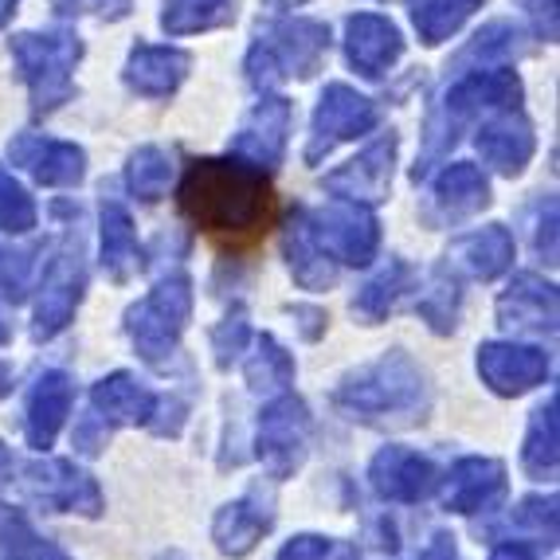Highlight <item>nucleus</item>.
<instances>
[{
    "label": "nucleus",
    "instance_id": "obj_1",
    "mask_svg": "<svg viewBox=\"0 0 560 560\" xmlns=\"http://www.w3.org/2000/svg\"><path fill=\"white\" fill-rule=\"evenodd\" d=\"M329 404L346 423L369 431H408L428 423L435 408L431 376L408 349H388L376 361L349 369L334 384Z\"/></svg>",
    "mask_w": 560,
    "mask_h": 560
},
{
    "label": "nucleus",
    "instance_id": "obj_2",
    "mask_svg": "<svg viewBox=\"0 0 560 560\" xmlns=\"http://www.w3.org/2000/svg\"><path fill=\"white\" fill-rule=\"evenodd\" d=\"M180 215L200 232L252 235L271 212V180L243 158H200L177 188Z\"/></svg>",
    "mask_w": 560,
    "mask_h": 560
},
{
    "label": "nucleus",
    "instance_id": "obj_3",
    "mask_svg": "<svg viewBox=\"0 0 560 560\" xmlns=\"http://www.w3.org/2000/svg\"><path fill=\"white\" fill-rule=\"evenodd\" d=\"M522 94L525 86L514 67H475V71H463L440 94V103L431 106L428 126H423V150L416 158V168H411V180H428L435 161L447 158L458 133L467 130L478 114L502 110V106H522Z\"/></svg>",
    "mask_w": 560,
    "mask_h": 560
},
{
    "label": "nucleus",
    "instance_id": "obj_4",
    "mask_svg": "<svg viewBox=\"0 0 560 560\" xmlns=\"http://www.w3.org/2000/svg\"><path fill=\"white\" fill-rule=\"evenodd\" d=\"M329 56V28L322 20L282 16L255 32V44L243 59V75L255 91H275L287 79H314Z\"/></svg>",
    "mask_w": 560,
    "mask_h": 560
},
{
    "label": "nucleus",
    "instance_id": "obj_5",
    "mask_svg": "<svg viewBox=\"0 0 560 560\" xmlns=\"http://www.w3.org/2000/svg\"><path fill=\"white\" fill-rule=\"evenodd\" d=\"M192 306H197V287L185 271H173L153 282L150 294L121 314V329L130 337L133 353L150 369H168L173 357L180 353V337L192 322Z\"/></svg>",
    "mask_w": 560,
    "mask_h": 560
},
{
    "label": "nucleus",
    "instance_id": "obj_6",
    "mask_svg": "<svg viewBox=\"0 0 560 560\" xmlns=\"http://www.w3.org/2000/svg\"><path fill=\"white\" fill-rule=\"evenodd\" d=\"M86 240H83V220H79V208L71 212V220L59 232L56 247H51V259L39 271L36 282V306H32V341L47 346L56 341L71 322H75L79 306L86 299Z\"/></svg>",
    "mask_w": 560,
    "mask_h": 560
},
{
    "label": "nucleus",
    "instance_id": "obj_7",
    "mask_svg": "<svg viewBox=\"0 0 560 560\" xmlns=\"http://www.w3.org/2000/svg\"><path fill=\"white\" fill-rule=\"evenodd\" d=\"M9 51L16 59L20 79L28 86L36 118H47L75 98V67L83 59V39L75 28L16 32L9 39Z\"/></svg>",
    "mask_w": 560,
    "mask_h": 560
},
{
    "label": "nucleus",
    "instance_id": "obj_8",
    "mask_svg": "<svg viewBox=\"0 0 560 560\" xmlns=\"http://www.w3.org/2000/svg\"><path fill=\"white\" fill-rule=\"evenodd\" d=\"M310 431H314V416L310 404L299 393H279L267 396L259 420H255V458L262 463V475L275 486L294 478L310 458Z\"/></svg>",
    "mask_w": 560,
    "mask_h": 560
},
{
    "label": "nucleus",
    "instance_id": "obj_9",
    "mask_svg": "<svg viewBox=\"0 0 560 560\" xmlns=\"http://www.w3.org/2000/svg\"><path fill=\"white\" fill-rule=\"evenodd\" d=\"M16 482L24 486V494L36 505L51 510V514H75V517H103L106 498L98 478L86 467H79L75 458H32L28 467L16 470Z\"/></svg>",
    "mask_w": 560,
    "mask_h": 560
},
{
    "label": "nucleus",
    "instance_id": "obj_10",
    "mask_svg": "<svg viewBox=\"0 0 560 560\" xmlns=\"http://www.w3.org/2000/svg\"><path fill=\"white\" fill-rule=\"evenodd\" d=\"M376 121H381V110L369 94L353 91L349 83H329L314 106V118H310L306 165H322L341 141L376 130Z\"/></svg>",
    "mask_w": 560,
    "mask_h": 560
},
{
    "label": "nucleus",
    "instance_id": "obj_11",
    "mask_svg": "<svg viewBox=\"0 0 560 560\" xmlns=\"http://www.w3.org/2000/svg\"><path fill=\"white\" fill-rule=\"evenodd\" d=\"M275 522H279V498H275V482H252L240 498L224 502L212 517V541L220 557L243 560L252 557L262 545V537H271Z\"/></svg>",
    "mask_w": 560,
    "mask_h": 560
},
{
    "label": "nucleus",
    "instance_id": "obj_12",
    "mask_svg": "<svg viewBox=\"0 0 560 560\" xmlns=\"http://www.w3.org/2000/svg\"><path fill=\"white\" fill-rule=\"evenodd\" d=\"M310 228L322 240V247L346 267H369L381 252V220L373 205L337 197L318 212H310Z\"/></svg>",
    "mask_w": 560,
    "mask_h": 560
},
{
    "label": "nucleus",
    "instance_id": "obj_13",
    "mask_svg": "<svg viewBox=\"0 0 560 560\" xmlns=\"http://www.w3.org/2000/svg\"><path fill=\"white\" fill-rule=\"evenodd\" d=\"M475 373L486 393H494L498 400H517L549 381L552 357L525 341H482L475 349Z\"/></svg>",
    "mask_w": 560,
    "mask_h": 560
},
{
    "label": "nucleus",
    "instance_id": "obj_14",
    "mask_svg": "<svg viewBox=\"0 0 560 560\" xmlns=\"http://www.w3.org/2000/svg\"><path fill=\"white\" fill-rule=\"evenodd\" d=\"M369 490L388 505H420L435 494L440 486V467L435 458L423 455L404 443H388L369 458Z\"/></svg>",
    "mask_w": 560,
    "mask_h": 560
},
{
    "label": "nucleus",
    "instance_id": "obj_15",
    "mask_svg": "<svg viewBox=\"0 0 560 560\" xmlns=\"http://www.w3.org/2000/svg\"><path fill=\"white\" fill-rule=\"evenodd\" d=\"M290 126H294V103L287 94L262 91L259 103L247 110L240 121V130L232 133V153L243 161H252L262 173H275L287 158Z\"/></svg>",
    "mask_w": 560,
    "mask_h": 560
},
{
    "label": "nucleus",
    "instance_id": "obj_16",
    "mask_svg": "<svg viewBox=\"0 0 560 560\" xmlns=\"http://www.w3.org/2000/svg\"><path fill=\"white\" fill-rule=\"evenodd\" d=\"M443 482V510L458 517L494 514L510 494V470L494 455H463Z\"/></svg>",
    "mask_w": 560,
    "mask_h": 560
},
{
    "label": "nucleus",
    "instance_id": "obj_17",
    "mask_svg": "<svg viewBox=\"0 0 560 560\" xmlns=\"http://www.w3.org/2000/svg\"><path fill=\"white\" fill-rule=\"evenodd\" d=\"M494 314H498V326L514 337L522 334L557 337V318H560L557 282H549L537 271H517L510 279V287L498 294Z\"/></svg>",
    "mask_w": 560,
    "mask_h": 560
},
{
    "label": "nucleus",
    "instance_id": "obj_18",
    "mask_svg": "<svg viewBox=\"0 0 560 560\" xmlns=\"http://www.w3.org/2000/svg\"><path fill=\"white\" fill-rule=\"evenodd\" d=\"M396 153H400V138H396V130H388L373 145H364L353 161L326 173V188L334 197L357 200V205H381L393 192Z\"/></svg>",
    "mask_w": 560,
    "mask_h": 560
},
{
    "label": "nucleus",
    "instance_id": "obj_19",
    "mask_svg": "<svg viewBox=\"0 0 560 560\" xmlns=\"http://www.w3.org/2000/svg\"><path fill=\"white\" fill-rule=\"evenodd\" d=\"M71 408H75V381H71V373L44 369L32 381L28 400H24V443L36 455H47V451L56 447L59 431L71 420Z\"/></svg>",
    "mask_w": 560,
    "mask_h": 560
},
{
    "label": "nucleus",
    "instance_id": "obj_20",
    "mask_svg": "<svg viewBox=\"0 0 560 560\" xmlns=\"http://www.w3.org/2000/svg\"><path fill=\"white\" fill-rule=\"evenodd\" d=\"M9 161L44 188H75L86 177L83 145L44 138V133H16L9 141Z\"/></svg>",
    "mask_w": 560,
    "mask_h": 560
},
{
    "label": "nucleus",
    "instance_id": "obj_21",
    "mask_svg": "<svg viewBox=\"0 0 560 560\" xmlns=\"http://www.w3.org/2000/svg\"><path fill=\"white\" fill-rule=\"evenodd\" d=\"M490 208V180L470 161H451L440 177L431 180V197L423 208V220L435 228H455L470 215Z\"/></svg>",
    "mask_w": 560,
    "mask_h": 560
},
{
    "label": "nucleus",
    "instance_id": "obj_22",
    "mask_svg": "<svg viewBox=\"0 0 560 560\" xmlns=\"http://www.w3.org/2000/svg\"><path fill=\"white\" fill-rule=\"evenodd\" d=\"M282 259H287V271L294 279V287L318 294V290H329L341 275V262L322 247V240L310 228V212L302 205H294L287 212V224H282L279 235Z\"/></svg>",
    "mask_w": 560,
    "mask_h": 560
},
{
    "label": "nucleus",
    "instance_id": "obj_23",
    "mask_svg": "<svg viewBox=\"0 0 560 560\" xmlns=\"http://www.w3.org/2000/svg\"><path fill=\"white\" fill-rule=\"evenodd\" d=\"M475 150L482 153V161L502 177H522L525 165L537 153V133L533 121L525 118L522 106H502L494 118L482 121V130L475 133Z\"/></svg>",
    "mask_w": 560,
    "mask_h": 560
},
{
    "label": "nucleus",
    "instance_id": "obj_24",
    "mask_svg": "<svg viewBox=\"0 0 560 560\" xmlns=\"http://www.w3.org/2000/svg\"><path fill=\"white\" fill-rule=\"evenodd\" d=\"M404 36L381 12H353L346 20V59L361 79H384L400 63Z\"/></svg>",
    "mask_w": 560,
    "mask_h": 560
},
{
    "label": "nucleus",
    "instance_id": "obj_25",
    "mask_svg": "<svg viewBox=\"0 0 560 560\" xmlns=\"http://www.w3.org/2000/svg\"><path fill=\"white\" fill-rule=\"evenodd\" d=\"M514 259H517V240L505 224H486L467 235H458L447 252L451 267H455L463 279H475V282L502 279V275L514 267Z\"/></svg>",
    "mask_w": 560,
    "mask_h": 560
},
{
    "label": "nucleus",
    "instance_id": "obj_26",
    "mask_svg": "<svg viewBox=\"0 0 560 560\" xmlns=\"http://www.w3.org/2000/svg\"><path fill=\"white\" fill-rule=\"evenodd\" d=\"M192 71V56L185 47H158V44H138L121 67V83L130 86L141 98H168L177 94L180 83Z\"/></svg>",
    "mask_w": 560,
    "mask_h": 560
},
{
    "label": "nucleus",
    "instance_id": "obj_27",
    "mask_svg": "<svg viewBox=\"0 0 560 560\" xmlns=\"http://www.w3.org/2000/svg\"><path fill=\"white\" fill-rule=\"evenodd\" d=\"M158 408V393L133 373L118 369L91 384V411L103 416L110 428H145Z\"/></svg>",
    "mask_w": 560,
    "mask_h": 560
},
{
    "label": "nucleus",
    "instance_id": "obj_28",
    "mask_svg": "<svg viewBox=\"0 0 560 560\" xmlns=\"http://www.w3.org/2000/svg\"><path fill=\"white\" fill-rule=\"evenodd\" d=\"M98 262L114 287H126L141 267L138 228L118 200H103V208H98Z\"/></svg>",
    "mask_w": 560,
    "mask_h": 560
},
{
    "label": "nucleus",
    "instance_id": "obj_29",
    "mask_svg": "<svg viewBox=\"0 0 560 560\" xmlns=\"http://www.w3.org/2000/svg\"><path fill=\"white\" fill-rule=\"evenodd\" d=\"M517 463H522V475L533 478V482L557 478V467H560V396L557 393L529 411Z\"/></svg>",
    "mask_w": 560,
    "mask_h": 560
},
{
    "label": "nucleus",
    "instance_id": "obj_30",
    "mask_svg": "<svg viewBox=\"0 0 560 560\" xmlns=\"http://www.w3.org/2000/svg\"><path fill=\"white\" fill-rule=\"evenodd\" d=\"M252 353L243 361V381L255 396H279L287 393L294 376H299V361L282 346L275 334H252Z\"/></svg>",
    "mask_w": 560,
    "mask_h": 560
},
{
    "label": "nucleus",
    "instance_id": "obj_31",
    "mask_svg": "<svg viewBox=\"0 0 560 560\" xmlns=\"http://www.w3.org/2000/svg\"><path fill=\"white\" fill-rule=\"evenodd\" d=\"M411 282H416L411 262L393 255V259L384 262L381 271L353 294V318L361 322V326H381V322L400 306V299L411 290Z\"/></svg>",
    "mask_w": 560,
    "mask_h": 560
},
{
    "label": "nucleus",
    "instance_id": "obj_32",
    "mask_svg": "<svg viewBox=\"0 0 560 560\" xmlns=\"http://www.w3.org/2000/svg\"><path fill=\"white\" fill-rule=\"evenodd\" d=\"M557 510H560V498L552 494H525L514 502V510L505 514V525L494 533V541L505 537H514V541H525L533 549H557Z\"/></svg>",
    "mask_w": 560,
    "mask_h": 560
},
{
    "label": "nucleus",
    "instance_id": "obj_33",
    "mask_svg": "<svg viewBox=\"0 0 560 560\" xmlns=\"http://www.w3.org/2000/svg\"><path fill=\"white\" fill-rule=\"evenodd\" d=\"M420 318L435 337H451L463 318V275L447 259L428 275V290L420 294Z\"/></svg>",
    "mask_w": 560,
    "mask_h": 560
},
{
    "label": "nucleus",
    "instance_id": "obj_34",
    "mask_svg": "<svg viewBox=\"0 0 560 560\" xmlns=\"http://www.w3.org/2000/svg\"><path fill=\"white\" fill-rule=\"evenodd\" d=\"M235 20V0H161L165 36H200L228 28Z\"/></svg>",
    "mask_w": 560,
    "mask_h": 560
},
{
    "label": "nucleus",
    "instance_id": "obj_35",
    "mask_svg": "<svg viewBox=\"0 0 560 560\" xmlns=\"http://www.w3.org/2000/svg\"><path fill=\"white\" fill-rule=\"evenodd\" d=\"M0 560H71L56 541H47L44 533L28 522L24 510L0 502Z\"/></svg>",
    "mask_w": 560,
    "mask_h": 560
},
{
    "label": "nucleus",
    "instance_id": "obj_36",
    "mask_svg": "<svg viewBox=\"0 0 560 560\" xmlns=\"http://www.w3.org/2000/svg\"><path fill=\"white\" fill-rule=\"evenodd\" d=\"M411 4V28L420 44L440 47L455 32H463L470 16L482 9V0H408Z\"/></svg>",
    "mask_w": 560,
    "mask_h": 560
},
{
    "label": "nucleus",
    "instance_id": "obj_37",
    "mask_svg": "<svg viewBox=\"0 0 560 560\" xmlns=\"http://www.w3.org/2000/svg\"><path fill=\"white\" fill-rule=\"evenodd\" d=\"M525 56V36L517 24H505V20H494V24H486L482 32H478L475 39H470L463 51L455 56V71H463V67H505L514 63V59Z\"/></svg>",
    "mask_w": 560,
    "mask_h": 560
},
{
    "label": "nucleus",
    "instance_id": "obj_38",
    "mask_svg": "<svg viewBox=\"0 0 560 560\" xmlns=\"http://www.w3.org/2000/svg\"><path fill=\"white\" fill-rule=\"evenodd\" d=\"M121 180H126V192H130L133 200L158 205L168 192V185H173V161H168V153L158 150V145H141V150H133L130 161H126Z\"/></svg>",
    "mask_w": 560,
    "mask_h": 560
},
{
    "label": "nucleus",
    "instance_id": "obj_39",
    "mask_svg": "<svg viewBox=\"0 0 560 560\" xmlns=\"http://www.w3.org/2000/svg\"><path fill=\"white\" fill-rule=\"evenodd\" d=\"M39 255H44V243L0 240V299L12 302V306L28 299L32 282H36Z\"/></svg>",
    "mask_w": 560,
    "mask_h": 560
},
{
    "label": "nucleus",
    "instance_id": "obj_40",
    "mask_svg": "<svg viewBox=\"0 0 560 560\" xmlns=\"http://www.w3.org/2000/svg\"><path fill=\"white\" fill-rule=\"evenodd\" d=\"M247 346H252V314H247L243 302H232L224 318L215 322L212 334H208V349H212L215 369L228 373V369L247 353Z\"/></svg>",
    "mask_w": 560,
    "mask_h": 560
},
{
    "label": "nucleus",
    "instance_id": "obj_41",
    "mask_svg": "<svg viewBox=\"0 0 560 560\" xmlns=\"http://www.w3.org/2000/svg\"><path fill=\"white\" fill-rule=\"evenodd\" d=\"M39 224V208L32 192L12 177L9 168L0 165V232L9 235H28Z\"/></svg>",
    "mask_w": 560,
    "mask_h": 560
},
{
    "label": "nucleus",
    "instance_id": "obj_42",
    "mask_svg": "<svg viewBox=\"0 0 560 560\" xmlns=\"http://www.w3.org/2000/svg\"><path fill=\"white\" fill-rule=\"evenodd\" d=\"M51 12L59 20H106V24H118L133 12V0H51Z\"/></svg>",
    "mask_w": 560,
    "mask_h": 560
},
{
    "label": "nucleus",
    "instance_id": "obj_43",
    "mask_svg": "<svg viewBox=\"0 0 560 560\" xmlns=\"http://www.w3.org/2000/svg\"><path fill=\"white\" fill-rule=\"evenodd\" d=\"M185 423H188V400L180 393H165L158 396V408H153L145 431H153L158 440H177L180 431H185Z\"/></svg>",
    "mask_w": 560,
    "mask_h": 560
},
{
    "label": "nucleus",
    "instance_id": "obj_44",
    "mask_svg": "<svg viewBox=\"0 0 560 560\" xmlns=\"http://www.w3.org/2000/svg\"><path fill=\"white\" fill-rule=\"evenodd\" d=\"M533 255L557 267V200L545 197L533 215Z\"/></svg>",
    "mask_w": 560,
    "mask_h": 560
},
{
    "label": "nucleus",
    "instance_id": "obj_45",
    "mask_svg": "<svg viewBox=\"0 0 560 560\" xmlns=\"http://www.w3.org/2000/svg\"><path fill=\"white\" fill-rule=\"evenodd\" d=\"M110 423L103 420V416H94V411H86V416H79L75 420V435H71V443H75V455L83 458H98L106 447H110Z\"/></svg>",
    "mask_w": 560,
    "mask_h": 560
},
{
    "label": "nucleus",
    "instance_id": "obj_46",
    "mask_svg": "<svg viewBox=\"0 0 560 560\" xmlns=\"http://www.w3.org/2000/svg\"><path fill=\"white\" fill-rule=\"evenodd\" d=\"M525 4V16H529V28L533 39H541V44H557L560 36V0H522Z\"/></svg>",
    "mask_w": 560,
    "mask_h": 560
},
{
    "label": "nucleus",
    "instance_id": "obj_47",
    "mask_svg": "<svg viewBox=\"0 0 560 560\" xmlns=\"http://www.w3.org/2000/svg\"><path fill=\"white\" fill-rule=\"evenodd\" d=\"M287 314L294 318V329H299V337L306 346H318L322 337H326L329 314L322 306H314V302H294V306H287Z\"/></svg>",
    "mask_w": 560,
    "mask_h": 560
},
{
    "label": "nucleus",
    "instance_id": "obj_48",
    "mask_svg": "<svg viewBox=\"0 0 560 560\" xmlns=\"http://www.w3.org/2000/svg\"><path fill=\"white\" fill-rule=\"evenodd\" d=\"M329 545H334V537H326V533H294L275 560H326Z\"/></svg>",
    "mask_w": 560,
    "mask_h": 560
},
{
    "label": "nucleus",
    "instance_id": "obj_49",
    "mask_svg": "<svg viewBox=\"0 0 560 560\" xmlns=\"http://www.w3.org/2000/svg\"><path fill=\"white\" fill-rule=\"evenodd\" d=\"M490 560H541V557H537V549H533V545L514 541V537H502V541H494Z\"/></svg>",
    "mask_w": 560,
    "mask_h": 560
},
{
    "label": "nucleus",
    "instance_id": "obj_50",
    "mask_svg": "<svg viewBox=\"0 0 560 560\" xmlns=\"http://www.w3.org/2000/svg\"><path fill=\"white\" fill-rule=\"evenodd\" d=\"M416 560H458L455 537H451V533H435V537H431V545Z\"/></svg>",
    "mask_w": 560,
    "mask_h": 560
},
{
    "label": "nucleus",
    "instance_id": "obj_51",
    "mask_svg": "<svg viewBox=\"0 0 560 560\" xmlns=\"http://www.w3.org/2000/svg\"><path fill=\"white\" fill-rule=\"evenodd\" d=\"M16 455H12V447L4 440H0V490H9L12 482H16Z\"/></svg>",
    "mask_w": 560,
    "mask_h": 560
},
{
    "label": "nucleus",
    "instance_id": "obj_52",
    "mask_svg": "<svg viewBox=\"0 0 560 560\" xmlns=\"http://www.w3.org/2000/svg\"><path fill=\"white\" fill-rule=\"evenodd\" d=\"M326 560H361V545L357 541H334L326 552Z\"/></svg>",
    "mask_w": 560,
    "mask_h": 560
},
{
    "label": "nucleus",
    "instance_id": "obj_53",
    "mask_svg": "<svg viewBox=\"0 0 560 560\" xmlns=\"http://www.w3.org/2000/svg\"><path fill=\"white\" fill-rule=\"evenodd\" d=\"M9 341H12V314L4 306V299H0V346H9Z\"/></svg>",
    "mask_w": 560,
    "mask_h": 560
},
{
    "label": "nucleus",
    "instance_id": "obj_54",
    "mask_svg": "<svg viewBox=\"0 0 560 560\" xmlns=\"http://www.w3.org/2000/svg\"><path fill=\"white\" fill-rule=\"evenodd\" d=\"M4 396H12V369L0 361V400H4Z\"/></svg>",
    "mask_w": 560,
    "mask_h": 560
},
{
    "label": "nucleus",
    "instance_id": "obj_55",
    "mask_svg": "<svg viewBox=\"0 0 560 560\" xmlns=\"http://www.w3.org/2000/svg\"><path fill=\"white\" fill-rule=\"evenodd\" d=\"M271 12H290V9H299V4H306V0H262Z\"/></svg>",
    "mask_w": 560,
    "mask_h": 560
},
{
    "label": "nucleus",
    "instance_id": "obj_56",
    "mask_svg": "<svg viewBox=\"0 0 560 560\" xmlns=\"http://www.w3.org/2000/svg\"><path fill=\"white\" fill-rule=\"evenodd\" d=\"M16 4H20V0H0V28H4V24H9V20H12V12H16Z\"/></svg>",
    "mask_w": 560,
    "mask_h": 560
}]
</instances>
